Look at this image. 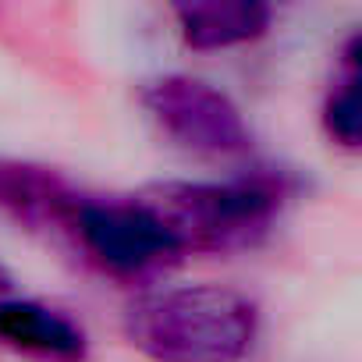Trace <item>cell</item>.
<instances>
[{
	"instance_id": "cell-5",
	"label": "cell",
	"mask_w": 362,
	"mask_h": 362,
	"mask_svg": "<svg viewBox=\"0 0 362 362\" xmlns=\"http://www.w3.org/2000/svg\"><path fill=\"white\" fill-rule=\"evenodd\" d=\"M0 344L40 362L89 358V334L68 313L18 295H0Z\"/></svg>"
},
{
	"instance_id": "cell-3",
	"label": "cell",
	"mask_w": 362,
	"mask_h": 362,
	"mask_svg": "<svg viewBox=\"0 0 362 362\" xmlns=\"http://www.w3.org/2000/svg\"><path fill=\"white\" fill-rule=\"evenodd\" d=\"M146 117L170 146L199 160H238L252 153V128L242 107L214 82L189 71H163L139 86Z\"/></svg>"
},
{
	"instance_id": "cell-8",
	"label": "cell",
	"mask_w": 362,
	"mask_h": 362,
	"mask_svg": "<svg viewBox=\"0 0 362 362\" xmlns=\"http://www.w3.org/2000/svg\"><path fill=\"white\" fill-rule=\"evenodd\" d=\"M358 57H362V43H358V33L351 29L334 57V75H330L323 107H320V124H323L327 139L344 153H355L362 146V103H358L362 68H358Z\"/></svg>"
},
{
	"instance_id": "cell-9",
	"label": "cell",
	"mask_w": 362,
	"mask_h": 362,
	"mask_svg": "<svg viewBox=\"0 0 362 362\" xmlns=\"http://www.w3.org/2000/svg\"><path fill=\"white\" fill-rule=\"evenodd\" d=\"M11 288H15V274L0 263V295H11Z\"/></svg>"
},
{
	"instance_id": "cell-7",
	"label": "cell",
	"mask_w": 362,
	"mask_h": 362,
	"mask_svg": "<svg viewBox=\"0 0 362 362\" xmlns=\"http://www.w3.org/2000/svg\"><path fill=\"white\" fill-rule=\"evenodd\" d=\"M78 196L82 192H75L57 170L0 156V214L36 228L54 224L64 231V221Z\"/></svg>"
},
{
	"instance_id": "cell-1",
	"label": "cell",
	"mask_w": 362,
	"mask_h": 362,
	"mask_svg": "<svg viewBox=\"0 0 362 362\" xmlns=\"http://www.w3.org/2000/svg\"><path fill=\"white\" fill-rule=\"evenodd\" d=\"M298 192V177L281 167H252L221 181H153L139 199L192 252H249L267 242L281 210Z\"/></svg>"
},
{
	"instance_id": "cell-6",
	"label": "cell",
	"mask_w": 362,
	"mask_h": 362,
	"mask_svg": "<svg viewBox=\"0 0 362 362\" xmlns=\"http://www.w3.org/2000/svg\"><path fill=\"white\" fill-rule=\"evenodd\" d=\"M174 29L189 50H231L256 43L274 25V8L263 0H185L170 8Z\"/></svg>"
},
{
	"instance_id": "cell-2",
	"label": "cell",
	"mask_w": 362,
	"mask_h": 362,
	"mask_svg": "<svg viewBox=\"0 0 362 362\" xmlns=\"http://www.w3.org/2000/svg\"><path fill=\"white\" fill-rule=\"evenodd\" d=\"M121 334L149 362H242L259 337V305L231 284H167L124 305Z\"/></svg>"
},
{
	"instance_id": "cell-4",
	"label": "cell",
	"mask_w": 362,
	"mask_h": 362,
	"mask_svg": "<svg viewBox=\"0 0 362 362\" xmlns=\"http://www.w3.org/2000/svg\"><path fill=\"white\" fill-rule=\"evenodd\" d=\"M64 231L96 267H103L114 277H153L189 256L174 238V231L139 196H78L64 221Z\"/></svg>"
}]
</instances>
